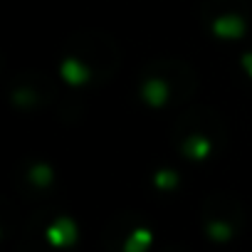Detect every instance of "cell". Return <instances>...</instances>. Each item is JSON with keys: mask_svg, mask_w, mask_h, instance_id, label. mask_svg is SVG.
I'll use <instances>...</instances> for the list:
<instances>
[{"mask_svg": "<svg viewBox=\"0 0 252 252\" xmlns=\"http://www.w3.org/2000/svg\"><path fill=\"white\" fill-rule=\"evenodd\" d=\"M60 74H62V79L69 87H79V84H87L89 82V69L77 57H64L62 64H60Z\"/></svg>", "mask_w": 252, "mask_h": 252, "instance_id": "7", "label": "cell"}, {"mask_svg": "<svg viewBox=\"0 0 252 252\" xmlns=\"http://www.w3.org/2000/svg\"><path fill=\"white\" fill-rule=\"evenodd\" d=\"M156 247V230L149 225H134L121 237L119 252H151Z\"/></svg>", "mask_w": 252, "mask_h": 252, "instance_id": "2", "label": "cell"}, {"mask_svg": "<svg viewBox=\"0 0 252 252\" xmlns=\"http://www.w3.org/2000/svg\"><path fill=\"white\" fill-rule=\"evenodd\" d=\"M242 69H245L247 77L252 79V52H245V55H242Z\"/></svg>", "mask_w": 252, "mask_h": 252, "instance_id": "11", "label": "cell"}, {"mask_svg": "<svg viewBox=\"0 0 252 252\" xmlns=\"http://www.w3.org/2000/svg\"><path fill=\"white\" fill-rule=\"evenodd\" d=\"M28 183L32 186V188H40V190H45V188H50L52 183H55V168L50 166V163H32L30 168H28Z\"/></svg>", "mask_w": 252, "mask_h": 252, "instance_id": "8", "label": "cell"}, {"mask_svg": "<svg viewBox=\"0 0 252 252\" xmlns=\"http://www.w3.org/2000/svg\"><path fill=\"white\" fill-rule=\"evenodd\" d=\"M168 96H171L168 84H166L163 79H158V77L146 79V82H144V87H141V99H144L149 106H154V109L163 106V104L168 101Z\"/></svg>", "mask_w": 252, "mask_h": 252, "instance_id": "5", "label": "cell"}, {"mask_svg": "<svg viewBox=\"0 0 252 252\" xmlns=\"http://www.w3.org/2000/svg\"><path fill=\"white\" fill-rule=\"evenodd\" d=\"M181 151H183V156L188 161H205L213 154V141L208 136H203V134H193V136H188L183 141Z\"/></svg>", "mask_w": 252, "mask_h": 252, "instance_id": "6", "label": "cell"}, {"mask_svg": "<svg viewBox=\"0 0 252 252\" xmlns=\"http://www.w3.org/2000/svg\"><path fill=\"white\" fill-rule=\"evenodd\" d=\"M210 30H213V35H215L218 40L232 42V40H240V37L247 32V25H245V20H242L240 15H220V18L213 20Z\"/></svg>", "mask_w": 252, "mask_h": 252, "instance_id": "4", "label": "cell"}, {"mask_svg": "<svg viewBox=\"0 0 252 252\" xmlns=\"http://www.w3.org/2000/svg\"><path fill=\"white\" fill-rule=\"evenodd\" d=\"M13 101H15L18 106H32V104H37V96H35V92H30V89H18V92L13 94Z\"/></svg>", "mask_w": 252, "mask_h": 252, "instance_id": "10", "label": "cell"}, {"mask_svg": "<svg viewBox=\"0 0 252 252\" xmlns=\"http://www.w3.org/2000/svg\"><path fill=\"white\" fill-rule=\"evenodd\" d=\"M181 183V176L173 171V168H158L154 173V188L158 193H173Z\"/></svg>", "mask_w": 252, "mask_h": 252, "instance_id": "9", "label": "cell"}, {"mask_svg": "<svg viewBox=\"0 0 252 252\" xmlns=\"http://www.w3.org/2000/svg\"><path fill=\"white\" fill-rule=\"evenodd\" d=\"M42 240L52 252H69L79 245L82 240V230H79V220L74 215H57L52 218L45 227H42Z\"/></svg>", "mask_w": 252, "mask_h": 252, "instance_id": "1", "label": "cell"}, {"mask_svg": "<svg viewBox=\"0 0 252 252\" xmlns=\"http://www.w3.org/2000/svg\"><path fill=\"white\" fill-rule=\"evenodd\" d=\"M203 237L210 245H230L237 237V227L232 220L225 218H208L203 222Z\"/></svg>", "mask_w": 252, "mask_h": 252, "instance_id": "3", "label": "cell"}]
</instances>
